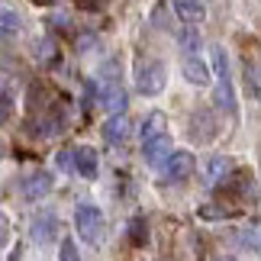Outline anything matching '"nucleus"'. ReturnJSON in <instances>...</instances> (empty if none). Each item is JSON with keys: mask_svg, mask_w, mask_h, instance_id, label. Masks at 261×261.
Listing matches in <instances>:
<instances>
[{"mask_svg": "<svg viewBox=\"0 0 261 261\" xmlns=\"http://www.w3.org/2000/svg\"><path fill=\"white\" fill-rule=\"evenodd\" d=\"M74 226H77V236H81L87 245H100L107 239V219H103V213H100L94 203H81V206H77Z\"/></svg>", "mask_w": 261, "mask_h": 261, "instance_id": "f257e3e1", "label": "nucleus"}, {"mask_svg": "<svg viewBox=\"0 0 261 261\" xmlns=\"http://www.w3.org/2000/svg\"><path fill=\"white\" fill-rule=\"evenodd\" d=\"M165 81H168V71H165L162 62H145L136 74V87H139V94H145V97H158L165 90Z\"/></svg>", "mask_w": 261, "mask_h": 261, "instance_id": "f03ea898", "label": "nucleus"}, {"mask_svg": "<svg viewBox=\"0 0 261 261\" xmlns=\"http://www.w3.org/2000/svg\"><path fill=\"white\" fill-rule=\"evenodd\" d=\"M197 171V162L190 152H171L165 162V177L168 180H187L190 174Z\"/></svg>", "mask_w": 261, "mask_h": 261, "instance_id": "7ed1b4c3", "label": "nucleus"}, {"mask_svg": "<svg viewBox=\"0 0 261 261\" xmlns=\"http://www.w3.org/2000/svg\"><path fill=\"white\" fill-rule=\"evenodd\" d=\"M100 103L110 116L113 113H123L126 110V90L119 81H100Z\"/></svg>", "mask_w": 261, "mask_h": 261, "instance_id": "20e7f679", "label": "nucleus"}, {"mask_svg": "<svg viewBox=\"0 0 261 261\" xmlns=\"http://www.w3.org/2000/svg\"><path fill=\"white\" fill-rule=\"evenodd\" d=\"M142 155H145V162L148 165H155V168H162L168 162V155H171V136H155V139H148V142H142Z\"/></svg>", "mask_w": 261, "mask_h": 261, "instance_id": "39448f33", "label": "nucleus"}, {"mask_svg": "<svg viewBox=\"0 0 261 261\" xmlns=\"http://www.w3.org/2000/svg\"><path fill=\"white\" fill-rule=\"evenodd\" d=\"M129 129H133V126H129L126 113H113V116L103 123V139H107L110 145H123L126 139H129Z\"/></svg>", "mask_w": 261, "mask_h": 261, "instance_id": "423d86ee", "label": "nucleus"}, {"mask_svg": "<svg viewBox=\"0 0 261 261\" xmlns=\"http://www.w3.org/2000/svg\"><path fill=\"white\" fill-rule=\"evenodd\" d=\"M48 190H52V174L48 171H33L23 180V197L26 200H42Z\"/></svg>", "mask_w": 261, "mask_h": 261, "instance_id": "0eeeda50", "label": "nucleus"}, {"mask_svg": "<svg viewBox=\"0 0 261 261\" xmlns=\"http://www.w3.org/2000/svg\"><path fill=\"white\" fill-rule=\"evenodd\" d=\"M33 239L36 242H42V245H48V242H55V236H58V223H55V216L52 213H42V216H36L33 219Z\"/></svg>", "mask_w": 261, "mask_h": 261, "instance_id": "6e6552de", "label": "nucleus"}, {"mask_svg": "<svg viewBox=\"0 0 261 261\" xmlns=\"http://www.w3.org/2000/svg\"><path fill=\"white\" fill-rule=\"evenodd\" d=\"M74 171L81 174V177H87V180L97 177V152L90 145L74 148Z\"/></svg>", "mask_w": 261, "mask_h": 261, "instance_id": "1a4fd4ad", "label": "nucleus"}, {"mask_svg": "<svg viewBox=\"0 0 261 261\" xmlns=\"http://www.w3.org/2000/svg\"><path fill=\"white\" fill-rule=\"evenodd\" d=\"M184 77H187L190 84L203 87V84H210V68L200 62L197 55H187V58H184Z\"/></svg>", "mask_w": 261, "mask_h": 261, "instance_id": "9d476101", "label": "nucleus"}, {"mask_svg": "<svg viewBox=\"0 0 261 261\" xmlns=\"http://www.w3.org/2000/svg\"><path fill=\"white\" fill-rule=\"evenodd\" d=\"M174 13L184 19V23H200V19L206 16V10H203V4L200 0H174Z\"/></svg>", "mask_w": 261, "mask_h": 261, "instance_id": "9b49d317", "label": "nucleus"}, {"mask_svg": "<svg viewBox=\"0 0 261 261\" xmlns=\"http://www.w3.org/2000/svg\"><path fill=\"white\" fill-rule=\"evenodd\" d=\"M229 174H232V158H226V155L210 158V165H206V180L210 184H219V180H226Z\"/></svg>", "mask_w": 261, "mask_h": 261, "instance_id": "f8f14e48", "label": "nucleus"}, {"mask_svg": "<svg viewBox=\"0 0 261 261\" xmlns=\"http://www.w3.org/2000/svg\"><path fill=\"white\" fill-rule=\"evenodd\" d=\"M168 133V119L162 110H155V113H148L145 116V123H142V142H148V139H155V136H165Z\"/></svg>", "mask_w": 261, "mask_h": 261, "instance_id": "ddd939ff", "label": "nucleus"}, {"mask_svg": "<svg viewBox=\"0 0 261 261\" xmlns=\"http://www.w3.org/2000/svg\"><path fill=\"white\" fill-rule=\"evenodd\" d=\"M216 107H223L226 113H236V94H232V81H229V71L219 74V87H216Z\"/></svg>", "mask_w": 261, "mask_h": 261, "instance_id": "4468645a", "label": "nucleus"}, {"mask_svg": "<svg viewBox=\"0 0 261 261\" xmlns=\"http://www.w3.org/2000/svg\"><path fill=\"white\" fill-rule=\"evenodd\" d=\"M239 242L258 252V248H261V219H252V223H248L242 232H239Z\"/></svg>", "mask_w": 261, "mask_h": 261, "instance_id": "2eb2a0df", "label": "nucleus"}, {"mask_svg": "<svg viewBox=\"0 0 261 261\" xmlns=\"http://www.w3.org/2000/svg\"><path fill=\"white\" fill-rule=\"evenodd\" d=\"M129 242H133L136 248H145V242H148V223L142 216H136L133 223H129Z\"/></svg>", "mask_w": 261, "mask_h": 261, "instance_id": "dca6fc26", "label": "nucleus"}, {"mask_svg": "<svg viewBox=\"0 0 261 261\" xmlns=\"http://www.w3.org/2000/svg\"><path fill=\"white\" fill-rule=\"evenodd\" d=\"M16 29H19V16L13 13V10H4V7H0V39L16 36Z\"/></svg>", "mask_w": 261, "mask_h": 261, "instance_id": "f3484780", "label": "nucleus"}, {"mask_svg": "<svg viewBox=\"0 0 261 261\" xmlns=\"http://www.w3.org/2000/svg\"><path fill=\"white\" fill-rule=\"evenodd\" d=\"M200 45H203V42H200V33H197V29H184V33H180V48H184L187 55H197Z\"/></svg>", "mask_w": 261, "mask_h": 261, "instance_id": "a211bd4d", "label": "nucleus"}, {"mask_svg": "<svg viewBox=\"0 0 261 261\" xmlns=\"http://www.w3.org/2000/svg\"><path fill=\"white\" fill-rule=\"evenodd\" d=\"M58 261H81V255H77V245L71 242V239H65V242H62V252H58Z\"/></svg>", "mask_w": 261, "mask_h": 261, "instance_id": "6ab92c4d", "label": "nucleus"}, {"mask_svg": "<svg viewBox=\"0 0 261 261\" xmlns=\"http://www.w3.org/2000/svg\"><path fill=\"white\" fill-rule=\"evenodd\" d=\"M58 168H68V171H74V152H58Z\"/></svg>", "mask_w": 261, "mask_h": 261, "instance_id": "aec40b11", "label": "nucleus"}, {"mask_svg": "<svg viewBox=\"0 0 261 261\" xmlns=\"http://www.w3.org/2000/svg\"><path fill=\"white\" fill-rule=\"evenodd\" d=\"M10 116V94H0V123Z\"/></svg>", "mask_w": 261, "mask_h": 261, "instance_id": "412c9836", "label": "nucleus"}, {"mask_svg": "<svg viewBox=\"0 0 261 261\" xmlns=\"http://www.w3.org/2000/svg\"><path fill=\"white\" fill-rule=\"evenodd\" d=\"M39 4H55V0H39Z\"/></svg>", "mask_w": 261, "mask_h": 261, "instance_id": "4be33fe9", "label": "nucleus"}]
</instances>
